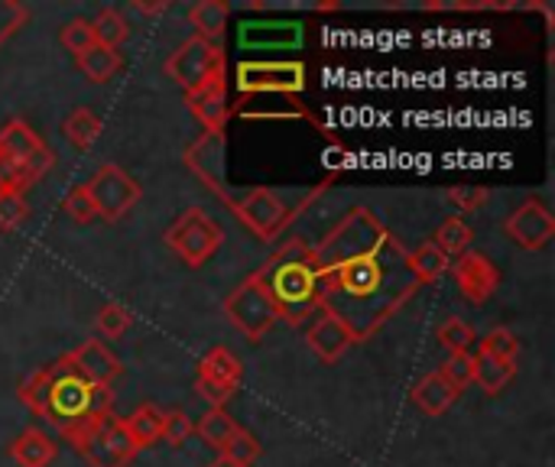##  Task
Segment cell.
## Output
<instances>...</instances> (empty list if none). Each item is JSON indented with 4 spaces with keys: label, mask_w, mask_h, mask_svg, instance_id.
<instances>
[{
    "label": "cell",
    "mask_w": 555,
    "mask_h": 467,
    "mask_svg": "<svg viewBox=\"0 0 555 467\" xmlns=\"http://www.w3.org/2000/svg\"><path fill=\"white\" fill-rule=\"evenodd\" d=\"M319 273V312L338 319L354 345L371 341L416 293L410 250L371 211L351 208L319 247H312Z\"/></svg>",
    "instance_id": "6da1fadb"
},
{
    "label": "cell",
    "mask_w": 555,
    "mask_h": 467,
    "mask_svg": "<svg viewBox=\"0 0 555 467\" xmlns=\"http://www.w3.org/2000/svg\"><path fill=\"white\" fill-rule=\"evenodd\" d=\"M16 397L33 416L46 419L65 439H72L75 432L88 429L91 423H98L104 416H114V390L88 384L75 371L68 354L59 358L55 364L29 374L20 384Z\"/></svg>",
    "instance_id": "7a4b0ae2"
},
{
    "label": "cell",
    "mask_w": 555,
    "mask_h": 467,
    "mask_svg": "<svg viewBox=\"0 0 555 467\" xmlns=\"http://www.w3.org/2000/svg\"><path fill=\"white\" fill-rule=\"evenodd\" d=\"M257 276L263 280L276 306V319H283L286 325L299 328L312 312H319V273L312 263V247L306 241L293 237L280 244L257 270Z\"/></svg>",
    "instance_id": "3957f363"
},
{
    "label": "cell",
    "mask_w": 555,
    "mask_h": 467,
    "mask_svg": "<svg viewBox=\"0 0 555 467\" xmlns=\"http://www.w3.org/2000/svg\"><path fill=\"white\" fill-rule=\"evenodd\" d=\"M302 208H306V205H299V208L286 205L283 195L273 192V189H267V185H254V189H247L241 198H234L231 215H234L257 241L270 244V241H276V237L296 221V215H299Z\"/></svg>",
    "instance_id": "277c9868"
},
{
    "label": "cell",
    "mask_w": 555,
    "mask_h": 467,
    "mask_svg": "<svg viewBox=\"0 0 555 467\" xmlns=\"http://www.w3.org/2000/svg\"><path fill=\"white\" fill-rule=\"evenodd\" d=\"M163 241H166V247H169L185 267L198 270V267H205V263L215 257V250H218L221 241H224V231H221L218 221H211V218L205 215V208H185V211L172 221V228L163 234Z\"/></svg>",
    "instance_id": "5b68a950"
},
{
    "label": "cell",
    "mask_w": 555,
    "mask_h": 467,
    "mask_svg": "<svg viewBox=\"0 0 555 467\" xmlns=\"http://www.w3.org/2000/svg\"><path fill=\"white\" fill-rule=\"evenodd\" d=\"M224 315L231 319V325L247 338V341H263L270 335V328L280 322L276 319V306L263 286V280L257 273H250L241 286H234L224 299Z\"/></svg>",
    "instance_id": "8992f818"
},
{
    "label": "cell",
    "mask_w": 555,
    "mask_h": 467,
    "mask_svg": "<svg viewBox=\"0 0 555 467\" xmlns=\"http://www.w3.org/2000/svg\"><path fill=\"white\" fill-rule=\"evenodd\" d=\"M68 442L88 462V467H127L137 455V449L124 429V419H117V416H104V419L91 423L88 429L75 432Z\"/></svg>",
    "instance_id": "52a82bcc"
},
{
    "label": "cell",
    "mask_w": 555,
    "mask_h": 467,
    "mask_svg": "<svg viewBox=\"0 0 555 467\" xmlns=\"http://www.w3.org/2000/svg\"><path fill=\"white\" fill-rule=\"evenodd\" d=\"M166 78H172L185 94L208 85L215 75H224V49L202 36L179 42V49L163 62Z\"/></svg>",
    "instance_id": "ba28073f"
},
{
    "label": "cell",
    "mask_w": 555,
    "mask_h": 467,
    "mask_svg": "<svg viewBox=\"0 0 555 467\" xmlns=\"http://www.w3.org/2000/svg\"><path fill=\"white\" fill-rule=\"evenodd\" d=\"M85 189H88V198L94 205V215L104 218V221H111V224L120 221V218H127L137 208V202L143 198L140 182L124 166H117V163L98 166V172L88 179Z\"/></svg>",
    "instance_id": "9c48e42d"
},
{
    "label": "cell",
    "mask_w": 555,
    "mask_h": 467,
    "mask_svg": "<svg viewBox=\"0 0 555 467\" xmlns=\"http://www.w3.org/2000/svg\"><path fill=\"white\" fill-rule=\"evenodd\" d=\"M309 85L302 62H241L234 88L241 98L250 94H302Z\"/></svg>",
    "instance_id": "30bf717a"
},
{
    "label": "cell",
    "mask_w": 555,
    "mask_h": 467,
    "mask_svg": "<svg viewBox=\"0 0 555 467\" xmlns=\"http://www.w3.org/2000/svg\"><path fill=\"white\" fill-rule=\"evenodd\" d=\"M0 153L16 163V169L23 172L26 185H36L55 163L52 150L46 146V140L23 120V117H13L0 127Z\"/></svg>",
    "instance_id": "8fae6325"
},
{
    "label": "cell",
    "mask_w": 555,
    "mask_h": 467,
    "mask_svg": "<svg viewBox=\"0 0 555 467\" xmlns=\"http://www.w3.org/2000/svg\"><path fill=\"white\" fill-rule=\"evenodd\" d=\"M185 166L195 172V179L215 195L221 198V205L231 211L234 205V192L228 185V176H224V133H202L189 150H185Z\"/></svg>",
    "instance_id": "7c38bea8"
},
{
    "label": "cell",
    "mask_w": 555,
    "mask_h": 467,
    "mask_svg": "<svg viewBox=\"0 0 555 467\" xmlns=\"http://www.w3.org/2000/svg\"><path fill=\"white\" fill-rule=\"evenodd\" d=\"M452 276H455L462 296H465L472 306H485V302L498 293V286H501L498 267H494L485 254H475V250L462 254V257L452 263Z\"/></svg>",
    "instance_id": "4fadbf2b"
},
{
    "label": "cell",
    "mask_w": 555,
    "mask_h": 467,
    "mask_svg": "<svg viewBox=\"0 0 555 467\" xmlns=\"http://www.w3.org/2000/svg\"><path fill=\"white\" fill-rule=\"evenodd\" d=\"M504 231L511 234V241H517L524 250H543L555 237V218L550 215V208L537 198L524 202L507 221Z\"/></svg>",
    "instance_id": "5bb4252c"
},
{
    "label": "cell",
    "mask_w": 555,
    "mask_h": 467,
    "mask_svg": "<svg viewBox=\"0 0 555 467\" xmlns=\"http://www.w3.org/2000/svg\"><path fill=\"white\" fill-rule=\"evenodd\" d=\"M185 107L202 120V127L208 133H224V124L234 114L231 104H228V78L224 75H215L198 91H189L185 94Z\"/></svg>",
    "instance_id": "9a60e30c"
},
{
    "label": "cell",
    "mask_w": 555,
    "mask_h": 467,
    "mask_svg": "<svg viewBox=\"0 0 555 467\" xmlns=\"http://www.w3.org/2000/svg\"><path fill=\"white\" fill-rule=\"evenodd\" d=\"M68 361H72L75 371H78L88 384H94V387H114V380L124 374V364L114 358V351L104 348L101 338L81 341L75 351H68Z\"/></svg>",
    "instance_id": "2e32d148"
},
{
    "label": "cell",
    "mask_w": 555,
    "mask_h": 467,
    "mask_svg": "<svg viewBox=\"0 0 555 467\" xmlns=\"http://www.w3.org/2000/svg\"><path fill=\"white\" fill-rule=\"evenodd\" d=\"M237 42L241 49H296L302 42V23H289V20L241 23Z\"/></svg>",
    "instance_id": "e0dca14e"
},
{
    "label": "cell",
    "mask_w": 555,
    "mask_h": 467,
    "mask_svg": "<svg viewBox=\"0 0 555 467\" xmlns=\"http://www.w3.org/2000/svg\"><path fill=\"white\" fill-rule=\"evenodd\" d=\"M306 341H309L312 354H315L322 364H338V361L348 354V348L354 345V338L348 335V328H345L338 319L325 315V312L309 325Z\"/></svg>",
    "instance_id": "ac0fdd59"
},
{
    "label": "cell",
    "mask_w": 555,
    "mask_h": 467,
    "mask_svg": "<svg viewBox=\"0 0 555 467\" xmlns=\"http://www.w3.org/2000/svg\"><path fill=\"white\" fill-rule=\"evenodd\" d=\"M462 397V390H455L449 380H442L439 374H426L416 387H413V406L426 416H442L455 406V400Z\"/></svg>",
    "instance_id": "d6986e66"
},
{
    "label": "cell",
    "mask_w": 555,
    "mask_h": 467,
    "mask_svg": "<svg viewBox=\"0 0 555 467\" xmlns=\"http://www.w3.org/2000/svg\"><path fill=\"white\" fill-rule=\"evenodd\" d=\"M241 374H244V364L237 361V354L224 345L211 348L202 361H198V374L202 380L208 384H218V387H228V390H237L241 384Z\"/></svg>",
    "instance_id": "ffe728a7"
},
{
    "label": "cell",
    "mask_w": 555,
    "mask_h": 467,
    "mask_svg": "<svg viewBox=\"0 0 555 467\" xmlns=\"http://www.w3.org/2000/svg\"><path fill=\"white\" fill-rule=\"evenodd\" d=\"M10 458L20 467H49L55 458V442L39 429H23L10 442Z\"/></svg>",
    "instance_id": "44dd1931"
},
{
    "label": "cell",
    "mask_w": 555,
    "mask_h": 467,
    "mask_svg": "<svg viewBox=\"0 0 555 467\" xmlns=\"http://www.w3.org/2000/svg\"><path fill=\"white\" fill-rule=\"evenodd\" d=\"M124 429H127V436H130V442H133L137 452H140V449H150V445H156L159 436H163V410L153 406V403H143L140 410H133V413L124 419Z\"/></svg>",
    "instance_id": "7402d4cb"
},
{
    "label": "cell",
    "mask_w": 555,
    "mask_h": 467,
    "mask_svg": "<svg viewBox=\"0 0 555 467\" xmlns=\"http://www.w3.org/2000/svg\"><path fill=\"white\" fill-rule=\"evenodd\" d=\"M228 16H231V7L224 0H198L195 7H189V23L195 26V36L208 42L221 39V33L228 29Z\"/></svg>",
    "instance_id": "603a6c76"
},
{
    "label": "cell",
    "mask_w": 555,
    "mask_h": 467,
    "mask_svg": "<svg viewBox=\"0 0 555 467\" xmlns=\"http://www.w3.org/2000/svg\"><path fill=\"white\" fill-rule=\"evenodd\" d=\"M517 377V364L514 361H498L491 354H475V384L488 393L498 397L501 390L511 387V380Z\"/></svg>",
    "instance_id": "cb8c5ba5"
},
{
    "label": "cell",
    "mask_w": 555,
    "mask_h": 467,
    "mask_svg": "<svg viewBox=\"0 0 555 467\" xmlns=\"http://www.w3.org/2000/svg\"><path fill=\"white\" fill-rule=\"evenodd\" d=\"M78 72L88 78V81H111L117 72H120V65H124V59H120V52L117 49H104V46H91L88 52H81L78 59Z\"/></svg>",
    "instance_id": "d4e9b609"
},
{
    "label": "cell",
    "mask_w": 555,
    "mask_h": 467,
    "mask_svg": "<svg viewBox=\"0 0 555 467\" xmlns=\"http://www.w3.org/2000/svg\"><path fill=\"white\" fill-rule=\"evenodd\" d=\"M449 267H452V260H449L433 241H426V244H420L416 250H410V270H413V276L420 280V286L442 280V276L449 273Z\"/></svg>",
    "instance_id": "484cf974"
},
{
    "label": "cell",
    "mask_w": 555,
    "mask_h": 467,
    "mask_svg": "<svg viewBox=\"0 0 555 467\" xmlns=\"http://www.w3.org/2000/svg\"><path fill=\"white\" fill-rule=\"evenodd\" d=\"M62 130H65V137L72 140L75 150H91V146L98 143V137H101L104 124H101V117H98L91 107H75V111L65 117Z\"/></svg>",
    "instance_id": "4316f807"
},
{
    "label": "cell",
    "mask_w": 555,
    "mask_h": 467,
    "mask_svg": "<svg viewBox=\"0 0 555 467\" xmlns=\"http://www.w3.org/2000/svg\"><path fill=\"white\" fill-rule=\"evenodd\" d=\"M472 228H468V221L465 218H459V215H452V218H446L442 224H439V231H436V237H433V244L452 260H459L462 254H468V247H472Z\"/></svg>",
    "instance_id": "83f0119b"
},
{
    "label": "cell",
    "mask_w": 555,
    "mask_h": 467,
    "mask_svg": "<svg viewBox=\"0 0 555 467\" xmlns=\"http://www.w3.org/2000/svg\"><path fill=\"white\" fill-rule=\"evenodd\" d=\"M127 33H130V23H127L124 13L114 10V7H101L98 16L91 20V36H94V42L104 46V49H117V46L127 39Z\"/></svg>",
    "instance_id": "f1b7e54d"
},
{
    "label": "cell",
    "mask_w": 555,
    "mask_h": 467,
    "mask_svg": "<svg viewBox=\"0 0 555 467\" xmlns=\"http://www.w3.org/2000/svg\"><path fill=\"white\" fill-rule=\"evenodd\" d=\"M237 429H241V426H237L224 410H208V413L202 416V423L195 426L198 439H202L208 449H215V452H221V449L228 445V439H231Z\"/></svg>",
    "instance_id": "f546056e"
},
{
    "label": "cell",
    "mask_w": 555,
    "mask_h": 467,
    "mask_svg": "<svg viewBox=\"0 0 555 467\" xmlns=\"http://www.w3.org/2000/svg\"><path fill=\"white\" fill-rule=\"evenodd\" d=\"M436 338H439V345H442L449 354H468V351H472V345L478 341L475 328H472L468 322L455 319V315H452V319H446V322L439 325Z\"/></svg>",
    "instance_id": "4dcf8cb0"
},
{
    "label": "cell",
    "mask_w": 555,
    "mask_h": 467,
    "mask_svg": "<svg viewBox=\"0 0 555 467\" xmlns=\"http://www.w3.org/2000/svg\"><path fill=\"white\" fill-rule=\"evenodd\" d=\"M130 322H133V315L124 309V306H117V302H107L101 312H98V319H94V328H98V335L101 338H124L127 335V328H130Z\"/></svg>",
    "instance_id": "1f68e13d"
},
{
    "label": "cell",
    "mask_w": 555,
    "mask_h": 467,
    "mask_svg": "<svg viewBox=\"0 0 555 467\" xmlns=\"http://www.w3.org/2000/svg\"><path fill=\"white\" fill-rule=\"evenodd\" d=\"M436 374L449 380L455 390H465L468 384H475V354H449V361Z\"/></svg>",
    "instance_id": "d6a6232c"
},
{
    "label": "cell",
    "mask_w": 555,
    "mask_h": 467,
    "mask_svg": "<svg viewBox=\"0 0 555 467\" xmlns=\"http://www.w3.org/2000/svg\"><path fill=\"white\" fill-rule=\"evenodd\" d=\"M59 39H62V46L78 59L81 52H88L91 46H94V36H91V20H81V16H75V20H68L65 26H62V33H59Z\"/></svg>",
    "instance_id": "836d02e7"
},
{
    "label": "cell",
    "mask_w": 555,
    "mask_h": 467,
    "mask_svg": "<svg viewBox=\"0 0 555 467\" xmlns=\"http://www.w3.org/2000/svg\"><path fill=\"white\" fill-rule=\"evenodd\" d=\"M478 351H481V354H491V358H498V361H517L520 341H517V335H514L511 328H494V332L481 341Z\"/></svg>",
    "instance_id": "e575fe53"
},
{
    "label": "cell",
    "mask_w": 555,
    "mask_h": 467,
    "mask_svg": "<svg viewBox=\"0 0 555 467\" xmlns=\"http://www.w3.org/2000/svg\"><path fill=\"white\" fill-rule=\"evenodd\" d=\"M221 455H224V458H231V462H237V465L250 467L257 458H260V442H257L250 432L237 429V432L228 439V445L221 449Z\"/></svg>",
    "instance_id": "d590c367"
},
{
    "label": "cell",
    "mask_w": 555,
    "mask_h": 467,
    "mask_svg": "<svg viewBox=\"0 0 555 467\" xmlns=\"http://www.w3.org/2000/svg\"><path fill=\"white\" fill-rule=\"evenodd\" d=\"M192 432H195V426H192V419L185 416V410H169V413H163V436H159V439H166V445L179 449L182 442H189Z\"/></svg>",
    "instance_id": "8d00e7d4"
},
{
    "label": "cell",
    "mask_w": 555,
    "mask_h": 467,
    "mask_svg": "<svg viewBox=\"0 0 555 467\" xmlns=\"http://www.w3.org/2000/svg\"><path fill=\"white\" fill-rule=\"evenodd\" d=\"M29 215V205L23 198V192H0V228L3 231H16Z\"/></svg>",
    "instance_id": "74e56055"
},
{
    "label": "cell",
    "mask_w": 555,
    "mask_h": 467,
    "mask_svg": "<svg viewBox=\"0 0 555 467\" xmlns=\"http://www.w3.org/2000/svg\"><path fill=\"white\" fill-rule=\"evenodd\" d=\"M29 20V10L20 0H0V46Z\"/></svg>",
    "instance_id": "f35d334b"
},
{
    "label": "cell",
    "mask_w": 555,
    "mask_h": 467,
    "mask_svg": "<svg viewBox=\"0 0 555 467\" xmlns=\"http://www.w3.org/2000/svg\"><path fill=\"white\" fill-rule=\"evenodd\" d=\"M65 211H68V218H72V221H78V224H91V221L98 218L85 185H75V189L65 195Z\"/></svg>",
    "instance_id": "ab89813d"
},
{
    "label": "cell",
    "mask_w": 555,
    "mask_h": 467,
    "mask_svg": "<svg viewBox=\"0 0 555 467\" xmlns=\"http://www.w3.org/2000/svg\"><path fill=\"white\" fill-rule=\"evenodd\" d=\"M488 195H491L488 189H465V185H459V189H449V192H446V198H449V202H455V205H459V211H465V215H468V211H478V208L488 202Z\"/></svg>",
    "instance_id": "60d3db41"
},
{
    "label": "cell",
    "mask_w": 555,
    "mask_h": 467,
    "mask_svg": "<svg viewBox=\"0 0 555 467\" xmlns=\"http://www.w3.org/2000/svg\"><path fill=\"white\" fill-rule=\"evenodd\" d=\"M195 390H198V397H202L205 403H211V410H224L228 400L234 397V390L218 387V384H208V380H202V377H195Z\"/></svg>",
    "instance_id": "b9f144b4"
},
{
    "label": "cell",
    "mask_w": 555,
    "mask_h": 467,
    "mask_svg": "<svg viewBox=\"0 0 555 467\" xmlns=\"http://www.w3.org/2000/svg\"><path fill=\"white\" fill-rule=\"evenodd\" d=\"M26 179L23 172L16 169V163H10L3 153H0V192H26Z\"/></svg>",
    "instance_id": "7bdbcfd3"
},
{
    "label": "cell",
    "mask_w": 555,
    "mask_h": 467,
    "mask_svg": "<svg viewBox=\"0 0 555 467\" xmlns=\"http://www.w3.org/2000/svg\"><path fill=\"white\" fill-rule=\"evenodd\" d=\"M130 7H133L137 13H143V16H156V13H166L172 3H169V0H159V3H143V0H133Z\"/></svg>",
    "instance_id": "ee69618b"
},
{
    "label": "cell",
    "mask_w": 555,
    "mask_h": 467,
    "mask_svg": "<svg viewBox=\"0 0 555 467\" xmlns=\"http://www.w3.org/2000/svg\"><path fill=\"white\" fill-rule=\"evenodd\" d=\"M208 467H244V465H237V462H231V458H224V455H218L215 462Z\"/></svg>",
    "instance_id": "f6af8a7d"
}]
</instances>
